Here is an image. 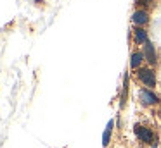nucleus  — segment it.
Returning a JSON list of instances; mask_svg holds the SVG:
<instances>
[{
    "label": "nucleus",
    "mask_w": 161,
    "mask_h": 148,
    "mask_svg": "<svg viewBox=\"0 0 161 148\" xmlns=\"http://www.w3.org/2000/svg\"><path fill=\"white\" fill-rule=\"evenodd\" d=\"M132 21L135 24H139V26H142V24H146L147 21H149V16H147L146 10H137V12H133Z\"/></svg>",
    "instance_id": "nucleus-5"
},
{
    "label": "nucleus",
    "mask_w": 161,
    "mask_h": 148,
    "mask_svg": "<svg viewBox=\"0 0 161 148\" xmlns=\"http://www.w3.org/2000/svg\"><path fill=\"white\" fill-rule=\"evenodd\" d=\"M144 60V54H140V52H135V54L132 55V60H130V65H132V69H137L140 65V62Z\"/></svg>",
    "instance_id": "nucleus-7"
},
{
    "label": "nucleus",
    "mask_w": 161,
    "mask_h": 148,
    "mask_svg": "<svg viewBox=\"0 0 161 148\" xmlns=\"http://www.w3.org/2000/svg\"><path fill=\"white\" fill-rule=\"evenodd\" d=\"M135 134L139 136L140 141H144V143H153L154 141V134L151 133L147 127H142V126H135Z\"/></svg>",
    "instance_id": "nucleus-2"
},
{
    "label": "nucleus",
    "mask_w": 161,
    "mask_h": 148,
    "mask_svg": "<svg viewBox=\"0 0 161 148\" xmlns=\"http://www.w3.org/2000/svg\"><path fill=\"white\" fill-rule=\"evenodd\" d=\"M135 41L137 43H147V33L144 29H135Z\"/></svg>",
    "instance_id": "nucleus-8"
},
{
    "label": "nucleus",
    "mask_w": 161,
    "mask_h": 148,
    "mask_svg": "<svg viewBox=\"0 0 161 148\" xmlns=\"http://www.w3.org/2000/svg\"><path fill=\"white\" fill-rule=\"evenodd\" d=\"M113 126H114V120H109L108 126H106V131L102 134V146H108L109 145V140H111V131H113Z\"/></svg>",
    "instance_id": "nucleus-6"
},
{
    "label": "nucleus",
    "mask_w": 161,
    "mask_h": 148,
    "mask_svg": "<svg viewBox=\"0 0 161 148\" xmlns=\"http://www.w3.org/2000/svg\"><path fill=\"white\" fill-rule=\"evenodd\" d=\"M137 76H139V79L147 86V88H154V86H156V76H154V72L151 71V69H140V71L137 72Z\"/></svg>",
    "instance_id": "nucleus-1"
},
{
    "label": "nucleus",
    "mask_w": 161,
    "mask_h": 148,
    "mask_svg": "<svg viewBox=\"0 0 161 148\" xmlns=\"http://www.w3.org/2000/svg\"><path fill=\"white\" fill-rule=\"evenodd\" d=\"M139 96H140V100H142L144 105H153V103L158 102V96L154 95L151 89H140V91H139Z\"/></svg>",
    "instance_id": "nucleus-3"
},
{
    "label": "nucleus",
    "mask_w": 161,
    "mask_h": 148,
    "mask_svg": "<svg viewBox=\"0 0 161 148\" xmlns=\"http://www.w3.org/2000/svg\"><path fill=\"white\" fill-rule=\"evenodd\" d=\"M144 59H146L149 64H156V52H154V47L151 41L144 43Z\"/></svg>",
    "instance_id": "nucleus-4"
}]
</instances>
